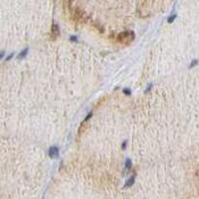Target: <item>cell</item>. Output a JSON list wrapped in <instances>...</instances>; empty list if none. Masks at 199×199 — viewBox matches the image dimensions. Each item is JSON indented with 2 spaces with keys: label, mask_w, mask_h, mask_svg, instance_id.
I'll return each instance as SVG.
<instances>
[{
  "label": "cell",
  "mask_w": 199,
  "mask_h": 199,
  "mask_svg": "<svg viewBox=\"0 0 199 199\" xmlns=\"http://www.w3.org/2000/svg\"><path fill=\"white\" fill-rule=\"evenodd\" d=\"M126 145H128V141L125 140V141L122 143V147H121V148H122V150H125V149H126Z\"/></svg>",
  "instance_id": "13"
},
{
  "label": "cell",
  "mask_w": 199,
  "mask_h": 199,
  "mask_svg": "<svg viewBox=\"0 0 199 199\" xmlns=\"http://www.w3.org/2000/svg\"><path fill=\"white\" fill-rule=\"evenodd\" d=\"M3 55H5V52H3V51H1V52H0V59L3 57Z\"/></svg>",
  "instance_id": "14"
},
{
  "label": "cell",
  "mask_w": 199,
  "mask_h": 199,
  "mask_svg": "<svg viewBox=\"0 0 199 199\" xmlns=\"http://www.w3.org/2000/svg\"><path fill=\"white\" fill-rule=\"evenodd\" d=\"M151 88H153V83H149V84H148V87H147V89L145 90V93H148V92L151 90Z\"/></svg>",
  "instance_id": "12"
},
{
  "label": "cell",
  "mask_w": 199,
  "mask_h": 199,
  "mask_svg": "<svg viewBox=\"0 0 199 199\" xmlns=\"http://www.w3.org/2000/svg\"><path fill=\"white\" fill-rule=\"evenodd\" d=\"M133 40H134V32L133 31H125V32L117 34V36H116V41L120 43H123V44H129Z\"/></svg>",
  "instance_id": "1"
},
{
  "label": "cell",
  "mask_w": 199,
  "mask_h": 199,
  "mask_svg": "<svg viewBox=\"0 0 199 199\" xmlns=\"http://www.w3.org/2000/svg\"><path fill=\"white\" fill-rule=\"evenodd\" d=\"M69 41L73 42V43H77V42H79V38H77L76 35H71V36H69Z\"/></svg>",
  "instance_id": "9"
},
{
  "label": "cell",
  "mask_w": 199,
  "mask_h": 199,
  "mask_svg": "<svg viewBox=\"0 0 199 199\" xmlns=\"http://www.w3.org/2000/svg\"><path fill=\"white\" fill-rule=\"evenodd\" d=\"M123 93L125 95V96H131V90L129 89V88H125V89H123Z\"/></svg>",
  "instance_id": "10"
},
{
  "label": "cell",
  "mask_w": 199,
  "mask_h": 199,
  "mask_svg": "<svg viewBox=\"0 0 199 199\" xmlns=\"http://www.w3.org/2000/svg\"><path fill=\"white\" fill-rule=\"evenodd\" d=\"M176 16H177V15H176L175 13H173V14H171V15H169V17L167 18V23H168V24H171V23H173V22L175 21V18H176Z\"/></svg>",
  "instance_id": "7"
},
{
  "label": "cell",
  "mask_w": 199,
  "mask_h": 199,
  "mask_svg": "<svg viewBox=\"0 0 199 199\" xmlns=\"http://www.w3.org/2000/svg\"><path fill=\"white\" fill-rule=\"evenodd\" d=\"M28 51H29V48H25L19 55H18V59H22V58H24L26 55H28Z\"/></svg>",
  "instance_id": "8"
},
{
  "label": "cell",
  "mask_w": 199,
  "mask_h": 199,
  "mask_svg": "<svg viewBox=\"0 0 199 199\" xmlns=\"http://www.w3.org/2000/svg\"><path fill=\"white\" fill-rule=\"evenodd\" d=\"M61 34V30H59V26H58V24L57 23H54L52 25H51V32H50V39L52 40V41H55L57 38H58V35Z\"/></svg>",
  "instance_id": "3"
},
{
  "label": "cell",
  "mask_w": 199,
  "mask_h": 199,
  "mask_svg": "<svg viewBox=\"0 0 199 199\" xmlns=\"http://www.w3.org/2000/svg\"><path fill=\"white\" fill-rule=\"evenodd\" d=\"M48 156L50 158H52V159L58 158V156H59V147L58 146H51L49 148V150H48Z\"/></svg>",
  "instance_id": "4"
},
{
  "label": "cell",
  "mask_w": 199,
  "mask_h": 199,
  "mask_svg": "<svg viewBox=\"0 0 199 199\" xmlns=\"http://www.w3.org/2000/svg\"><path fill=\"white\" fill-rule=\"evenodd\" d=\"M197 64H198V59H194V61H192V63H191V64L189 65V68H192V67H195L196 65H197Z\"/></svg>",
  "instance_id": "11"
},
{
  "label": "cell",
  "mask_w": 199,
  "mask_h": 199,
  "mask_svg": "<svg viewBox=\"0 0 199 199\" xmlns=\"http://www.w3.org/2000/svg\"><path fill=\"white\" fill-rule=\"evenodd\" d=\"M134 182H135V175H132L131 177H129L128 179V181L124 183V189H128V188H131L133 184H134Z\"/></svg>",
  "instance_id": "5"
},
{
  "label": "cell",
  "mask_w": 199,
  "mask_h": 199,
  "mask_svg": "<svg viewBox=\"0 0 199 199\" xmlns=\"http://www.w3.org/2000/svg\"><path fill=\"white\" fill-rule=\"evenodd\" d=\"M131 167H132V162H131V159H130V158H126V161H125V165H124V171L128 172V171L131 169Z\"/></svg>",
  "instance_id": "6"
},
{
  "label": "cell",
  "mask_w": 199,
  "mask_h": 199,
  "mask_svg": "<svg viewBox=\"0 0 199 199\" xmlns=\"http://www.w3.org/2000/svg\"><path fill=\"white\" fill-rule=\"evenodd\" d=\"M92 115H93V112H90V113L87 115V117L81 122V124H80V126H79V130H77V138L81 136L82 133L87 130V128H88V122H89V120L92 117Z\"/></svg>",
  "instance_id": "2"
}]
</instances>
